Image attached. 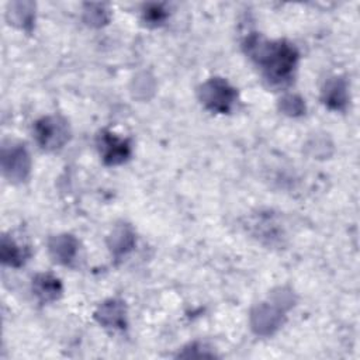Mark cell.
I'll return each instance as SVG.
<instances>
[{"label":"cell","instance_id":"6da1fadb","mask_svg":"<svg viewBox=\"0 0 360 360\" xmlns=\"http://www.w3.org/2000/svg\"><path fill=\"white\" fill-rule=\"evenodd\" d=\"M248 48L271 83L281 84L290 80L298 56L294 46L281 41L263 44L253 38L248 41Z\"/></svg>","mask_w":360,"mask_h":360},{"label":"cell","instance_id":"52a82bcc","mask_svg":"<svg viewBox=\"0 0 360 360\" xmlns=\"http://www.w3.org/2000/svg\"><path fill=\"white\" fill-rule=\"evenodd\" d=\"M325 103L330 108H342L346 104V86L340 80L329 83L325 89Z\"/></svg>","mask_w":360,"mask_h":360},{"label":"cell","instance_id":"277c9868","mask_svg":"<svg viewBox=\"0 0 360 360\" xmlns=\"http://www.w3.org/2000/svg\"><path fill=\"white\" fill-rule=\"evenodd\" d=\"M100 152L105 163L117 165L129 156V145L111 132H103L100 135Z\"/></svg>","mask_w":360,"mask_h":360},{"label":"cell","instance_id":"7a4b0ae2","mask_svg":"<svg viewBox=\"0 0 360 360\" xmlns=\"http://www.w3.org/2000/svg\"><path fill=\"white\" fill-rule=\"evenodd\" d=\"M235 90L221 79H212L201 87V100L212 111L226 112L235 101Z\"/></svg>","mask_w":360,"mask_h":360},{"label":"cell","instance_id":"3957f363","mask_svg":"<svg viewBox=\"0 0 360 360\" xmlns=\"http://www.w3.org/2000/svg\"><path fill=\"white\" fill-rule=\"evenodd\" d=\"M35 136L44 149L60 148L69 136L66 122L58 117H46L37 122Z\"/></svg>","mask_w":360,"mask_h":360},{"label":"cell","instance_id":"8992f818","mask_svg":"<svg viewBox=\"0 0 360 360\" xmlns=\"http://www.w3.org/2000/svg\"><path fill=\"white\" fill-rule=\"evenodd\" d=\"M34 290L42 301H51L59 295L62 288L58 278L49 274H41L34 280Z\"/></svg>","mask_w":360,"mask_h":360},{"label":"cell","instance_id":"5b68a950","mask_svg":"<svg viewBox=\"0 0 360 360\" xmlns=\"http://www.w3.org/2000/svg\"><path fill=\"white\" fill-rule=\"evenodd\" d=\"M3 166L11 179H24L25 173L28 172V155L25 149L13 148L10 152H4Z\"/></svg>","mask_w":360,"mask_h":360},{"label":"cell","instance_id":"ba28073f","mask_svg":"<svg viewBox=\"0 0 360 360\" xmlns=\"http://www.w3.org/2000/svg\"><path fill=\"white\" fill-rule=\"evenodd\" d=\"M18 248H20V246H15V243H14L13 240L8 242V240L4 238V240H3V249H1L3 260L7 262V263H10V264H20V263L24 260L25 255H24V250L21 252Z\"/></svg>","mask_w":360,"mask_h":360},{"label":"cell","instance_id":"9c48e42d","mask_svg":"<svg viewBox=\"0 0 360 360\" xmlns=\"http://www.w3.org/2000/svg\"><path fill=\"white\" fill-rule=\"evenodd\" d=\"M165 18V11L159 7V6H152L150 8H148V11H145V20L148 22H160Z\"/></svg>","mask_w":360,"mask_h":360}]
</instances>
